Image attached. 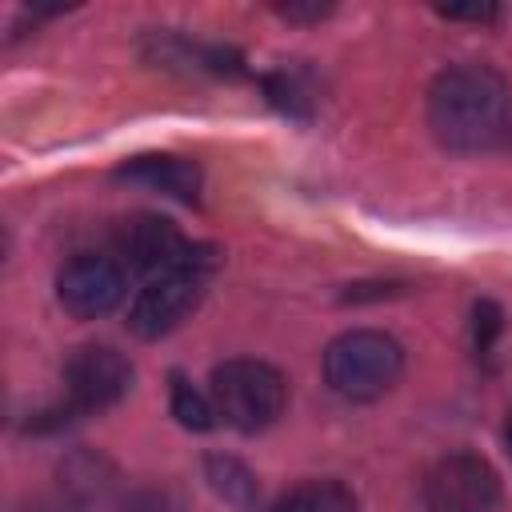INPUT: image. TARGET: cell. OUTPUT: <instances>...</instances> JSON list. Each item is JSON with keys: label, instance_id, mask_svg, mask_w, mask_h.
<instances>
[{"label": "cell", "instance_id": "8992f818", "mask_svg": "<svg viewBox=\"0 0 512 512\" xmlns=\"http://www.w3.org/2000/svg\"><path fill=\"white\" fill-rule=\"evenodd\" d=\"M420 496L428 512H496L500 476L476 452H448L424 472Z\"/></svg>", "mask_w": 512, "mask_h": 512}, {"label": "cell", "instance_id": "9a60e30c", "mask_svg": "<svg viewBox=\"0 0 512 512\" xmlns=\"http://www.w3.org/2000/svg\"><path fill=\"white\" fill-rule=\"evenodd\" d=\"M500 332H504V312L492 300H476V308H472V344H476V352L484 356L496 344Z\"/></svg>", "mask_w": 512, "mask_h": 512}, {"label": "cell", "instance_id": "277c9868", "mask_svg": "<svg viewBox=\"0 0 512 512\" xmlns=\"http://www.w3.org/2000/svg\"><path fill=\"white\" fill-rule=\"evenodd\" d=\"M212 404L228 428L252 436L280 420V412L288 404V384L272 364L236 356V360H224L212 368Z\"/></svg>", "mask_w": 512, "mask_h": 512}, {"label": "cell", "instance_id": "30bf717a", "mask_svg": "<svg viewBox=\"0 0 512 512\" xmlns=\"http://www.w3.org/2000/svg\"><path fill=\"white\" fill-rule=\"evenodd\" d=\"M120 180H132V184H144V188H156L164 196H176L184 204H196L200 200V164L188 160V156H172V152H148V156H132L128 164L116 168Z\"/></svg>", "mask_w": 512, "mask_h": 512}, {"label": "cell", "instance_id": "3957f363", "mask_svg": "<svg viewBox=\"0 0 512 512\" xmlns=\"http://www.w3.org/2000/svg\"><path fill=\"white\" fill-rule=\"evenodd\" d=\"M404 372V348L388 332L352 328L324 348V380L344 400H376Z\"/></svg>", "mask_w": 512, "mask_h": 512}, {"label": "cell", "instance_id": "4fadbf2b", "mask_svg": "<svg viewBox=\"0 0 512 512\" xmlns=\"http://www.w3.org/2000/svg\"><path fill=\"white\" fill-rule=\"evenodd\" d=\"M168 400H172V416L188 428V432H208L216 424V404L204 400V392H196L180 372L168 376Z\"/></svg>", "mask_w": 512, "mask_h": 512}, {"label": "cell", "instance_id": "2e32d148", "mask_svg": "<svg viewBox=\"0 0 512 512\" xmlns=\"http://www.w3.org/2000/svg\"><path fill=\"white\" fill-rule=\"evenodd\" d=\"M444 20H472V24H492L500 16L496 4H440L436 8Z\"/></svg>", "mask_w": 512, "mask_h": 512}, {"label": "cell", "instance_id": "5bb4252c", "mask_svg": "<svg viewBox=\"0 0 512 512\" xmlns=\"http://www.w3.org/2000/svg\"><path fill=\"white\" fill-rule=\"evenodd\" d=\"M260 84H264L268 100H272L284 116H292V120H308V116H312V96L300 88L296 76H288V72H272V76H264Z\"/></svg>", "mask_w": 512, "mask_h": 512}, {"label": "cell", "instance_id": "9c48e42d", "mask_svg": "<svg viewBox=\"0 0 512 512\" xmlns=\"http://www.w3.org/2000/svg\"><path fill=\"white\" fill-rule=\"evenodd\" d=\"M144 60L164 68V72H184V76H240L244 60L240 52L224 48V44H200L176 32H148L140 44Z\"/></svg>", "mask_w": 512, "mask_h": 512}, {"label": "cell", "instance_id": "ac0fdd59", "mask_svg": "<svg viewBox=\"0 0 512 512\" xmlns=\"http://www.w3.org/2000/svg\"><path fill=\"white\" fill-rule=\"evenodd\" d=\"M504 440H508V452H512V416H508V428H504Z\"/></svg>", "mask_w": 512, "mask_h": 512}, {"label": "cell", "instance_id": "7c38bea8", "mask_svg": "<svg viewBox=\"0 0 512 512\" xmlns=\"http://www.w3.org/2000/svg\"><path fill=\"white\" fill-rule=\"evenodd\" d=\"M204 476H208L212 492H220L228 504H236V508H252L256 504V476L236 456H208L204 460Z\"/></svg>", "mask_w": 512, "mask_h": 512}, {"label": "cell", "instance_id": "8fae6325", "mask_svg": "<svg viewBox=\"0 0 512 512\" xmlns=\"http://www.w3.org/2000/svg\"><path fill=\"white\" fill-rule=\"evenodd\" d=\"M268 512H360V504L340 480H304L288 488Z\"/></svg>", "mask_w": 512, "mask_h": 512}, {"label": "cell", "instance_id": "7a4b0ae2", "mask_svg": "<svg viewBox=\"0 0 512 512\" xmlns=\"http://www.w3.org/2000/svg\"><path fill=\"white\" fill-rule=\"evenodd\" d=\"M216 264H220V252H216L212 244H196L184 264H176V268L152 276V280L140 288V296L132 300V312H128L132 336H140V340H160V336H168L172 328H180L184 316L200 304V296H204V288H208Z\"/></svg>", "mask_w": 512, "mask_h": 512}, {"label": "cell", "instance_id": "e0dca14e", "mask_svg": "<svg viewBox=\"0 0 512 512\" xmlns=\"http://www.w3.org/2000/svg\"><path fill=\"white\" fill-rule=\"evenodd\" d=\"M276 12L284 20H320L332 12V4H276Z\"/></svg>", "mask_w": 512, "mask_h": 512}, {"label": "cell", "instance_id": "ba28073f", "mask_svg": "<svg viewBox=\"0 0 512 512\" xmlns=\"http://www.w3.org/2000/svg\"><path fill=\"white\" fill-rule=\"evenodd\" d=\"M192 240L164 216H152V212H140L132 216L124 228H120V256L132 272H144L148 280L184 264L192 256Z\"/></svg>", "mask_w": 512, "mask_h": 512}, {"label": "cell", "instance_id": "52a82bcc", "mask_svg": "<svg viewBox=\"0 0 512 512\" xmlns=\"http://www.w3.org/2000/svg\"><path fill=\"white\" fill-rule=\"evenodd\" d=\"M124 296V268L100 252H76L56 272V300L76 320L108 316Z\"/></svg>", "mask_w": 512, "mask_h": 512}, {"label": "cell", "instance_id": "5b68a950", "mask_svg": "<svg viewBox=\"0 0 512 512\" xmlns=\"http://www.w3.org/2000/svg\"><path fill=\"white\" fill-rule=\"evenodd\" d=\"M132 360L112 344H80L64 364V412L92 416L120 404L132 388Z\"/></svg>", "mask_w": 512, "mask_h": 512}, {"label": "cell", "instance_id": "6da1fadb", "mask_svg": "<svg viewBox=\"0 0 512 512\" xmlns=\"http://www.w3.org/2000/svg\"><path fill=\"white\" fill-rule=\"evenodd\" d=\"M428 128L456 156L512 148V88L484 64L444 68L428 88Z\"/></svg>", "mask_w": 512, "mask_h": 512}]
</instances>
